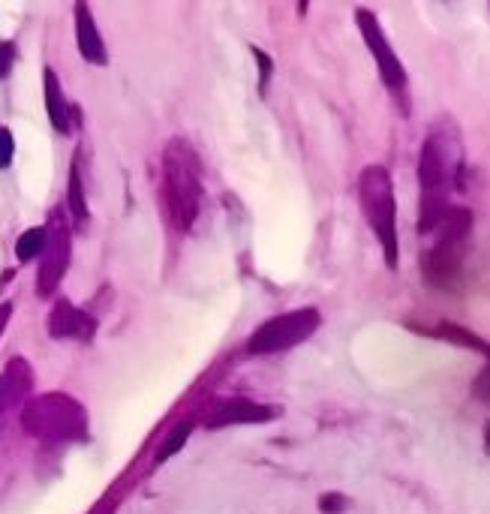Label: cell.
<instances>
[{"instance_id":"cell-1","label":"cell","mask_w":490,"mask_h":514,"mask_svg":"<svg viewBox=\"0 0 490 514\" xmlns=\"http://www.w3.org/2000/svg\"><path fill=\"white\" fill-rule=\"evenodd\" d=\"M463 172L460 130L451 118H436L418 151V235H430L454 208L451 196Z\"/></svg>"},{"instance_id":"cell-2","label":"cell","mask_w":490,"mask_h":514,"mask_svg":"<svg viewBox=\"0 0 490 514\" xmlns=\"http://www.w3.org/2000/svg\"><path fill=\"white\" fill-rule=\"evenodd\" d=\"M472 235V211L451 208L427 238V247L421 253V274L433 289H454L463 277V259L469 250Z\"/></svg>"},{"instance_id":"cell-3","label":"cell","mask_w":490,"mask_h":514,"mask_svg":"<svg viewBox=\"0 0 490 514\" xmlns=\"http://www.w3.org/2000/svg\"><path fill=\"white\" fill-rule=\"evenodd\" d=\"M163 196L172 226L190 232L202 208V166L184 139H172L163 151Z\"/></svg>"},{"instance_id":"cell-4","label":"cell","mask_w":490,"mask_h":514,"mask_svg":"<svg viewBox=\"0 0 490 514\" xmlns=\"http://www.w3.org/2000/svg\"><path fill=\"white\" fill-rule=\"evenodd\" d=\"M358 202L364 211V220L370 232L379 238L382 259L388 271H397L400 265V241H397V202H394V184L385 166H364L358 175Z\"/></svg>"},{"instance_id":"cell-5","label":"cell","mask_w":490,"mask_h":514,"mask_svg":"<svg viewBox=\"0 0 490 514\" xmlns=\"http://www.w3.org/2000/svg\"><path fill=\"white\" fill-rule=\"evenodd\" d=\"M355 22H358V31H361V40L370 52V58L376 61L379 67V79L382 85L388 88V94L394 97V103H400V112L409 115V76H406V67L403 61L397 58V52L391 49L376 13H370L367 7H358L355 10Z\"/></svg>"},{"instance_id":"cell-6","label":"cell","mask_w":490,"mask_h":514,"mask_svg":"<svg viewBox=\"0 0 490 514\" xmlns=\"http://www.w3.org/2000/svg\"><path fill=\"white\" fill-rule=\"evenodd\" d=\"M322 325V313L316 307H298L280 316H271L268 322H262L250 343L247 352L250 355H274V352H286L304 340H310Z\"/></svg>"},{"instance_id":"cell-7","label":"cell","mask_w":490,"mask_h":514,"mask_svg":"<svg viewBox=\"0 0 490 514\" xmlns=\"http://www.w3.org/2000/svg\"><path fill=\"white\" fill-rule=\"evenodd\" d=\"M22 421L40 439H70V436L85 433V415H82L79 403L64 394L37 397L25 409Z\"/></svg>"},{"instance_id":"cell-8","label":"cell","mask_w":490,"mask_h":514,"mask_svg":"<svg viewBox=\"0 0 490 514\" xmlns=\"http://www.w3.org/2000/svg\"><path fill=\"white\" fill-rule=\"evenodd\" d=\"M52 229H49V244H46V253L40 256V274H37V295L40 298H49L58 292L67 268H70V226L64 223L61 211L52 214Z\"/></svg>"},{"instance_id":"cell-9","label":"cell","mask_w":490,"mask_h":514,"mask_svg":"<svg viewBox=\"0 0 490 514\" xmlns=\"http://www.w3.org/2000/svg\"><path fill=\"white\" fill-rule=\"evenodd\" d=\"M280 415L277 406L253 403V400H223L205 415V427H232V424H265Z\"/></svg>"},{"instance_id":"cell-10","label":"cell","mask_w":490,"mask_h":514,"mask_svg":"<svg viewBox=\"0 0 490 514\" xmlns=\"http://www.w3.org/2000/svg\"><path fill=\"white\" fill-rule=\"evenodd\" d=\"M49 331H52V337H58V340H67V337L91 340L94 331H97V322H94L85 310H79L76 304H70L67 298H61V301L55 304L52 316H49Z\"/></svg>"},{"instance_id":"cell-11","label":"cell","mask_w":490,"mask_h":514,"mask_svg":"<svg viewBox=\"0 0 490 514\" xmlns=\"http://www.w3.org/2000/svg\"><path fill=\"white\" fill-rule=\"evenodd\" d=\"M76 40H79V52L88 64L106 67L109 55H106V43L100 37V28L91 16V10L85 4H76Z\"/></svg>"},{"instance_id":"cell-12","label":"cell","mask_w":490,"mask_h":514,"mask_svg":"<svg viewBox=\"0 0 490 514\" xmlns=\"http://www.w3.org/2000/svg\"><path fill=\"white\" fill-rule=\"evenodd\" d=\"M43 97H46V112H49V121L58 133H70V109H67V100H64V91H61V82L55 76V70H43Z\"/></svg>"},{"instance_id":"cell-13","label":"cell","mask_w":490,"mask_h":514,"mask_svg":"<svg viewBox=\"0 0 490 514\" xmlns=\"http://www.w3.org/2000/svg\"><path fill=\"white\" fill-rule=\"evenodd\" d=\"M31 382H34V373H31L28 361H25V358H16V361L4 370V376H0V400H4V403L19 400V397L31 388Z\"/></svg>"},{"instance_id":"cell-14","label":"cell","mask_w":490,"mask_h":514,"mask_svg":"<svg viewBox=\"0 0 490 514\" xmlns=\"http://www.w3.org/2000/svg\"><path fill=\"white\" fill-rule=\"evenodd\" d=\"M67 208H70V217L79 229L88 226V202H85V187H82V172L79 166L73 163L70 169V181H67Z\"/></svg>"},{"instance_id":"cell-15","label":"cell","mask_w":490,"mask_h":514,"mask_svg":"<svg viewBox=\"0 0 490 514\" xmlns=\"http://www.w3.org/2000/svg\"><path fill=\"white\" fill-rule=\"evenodd\" d=\"M46 244H49V229L46 226H34L28 232H22L19 244H16V259L19 262H34L46 253Z\"/></svg>"},{"instance_id":"cell-16","label":"cell","mask_w":490,"mask_h":514,"mask_svg":"<svg viewBox=\"0 0 490 514\" xmlns=\"http://www.w3.org/2000/svg\"><path fill=\"white\" fill-rule=\"evenodd\" d=\"M190 433H193V421H184V424H178L163 442H160V448H157V454H154V463H166L172 454H178L181 448H184V442L190 439Z\"/></svg>"},{"instance_id":"cell-17","label":"cell","mask_w":490,"mask_h":514,"mask_svg":"<svg viewBox=\"0 0 490 514\" xmlns=\"http://www.w3.org/2000/svg\"><path fill=\"white\" fill-rule=\"evenodd\" d=\"M472 394L484 403H490V352H487V364L481 367V373L472 382Z\"/></svg>"},{"instance_id":"cell-18","label":"cell","mask_w":490,"mask_h":514,"mask_svg":"<svg viewBox=\"0 0 490 514\" xmlns=\"http://www.w3.org/2000/svg\"><path fill=\"white\" fill-rule=\"evenodd\" d=\"M16 154V139L7 127H0V169H7Z\"/></svg>"},{"instance_id":"cell-19","label":"cell","mask_w":490,"mask_h":514,"mask_svg":"<svg viewBox=\"0 0 490 514\" xmlns=\"http://www.w3.org/2000/svg\"><path fill=\"white\" fill-rule=\"evenodd\" d=\"M16 61V46L13 43H0V79H7Z\"/></svg>"},{"instance_id":"cell-20","label":"cell","mask_w":490,"mask_h":514,"mask_svg":"<svg viewBox=\"0 0 490 514\" xmlns=\"http://www.w3.org/2000/svg\"><path fill=\"white\" fill-rule=\"evenodd\" d=\"M319 502H322L319 508H322L325 514H340V511L349 505V502H346V496H340V493H325Z\"/></svg>"},{"instance_id":"cell-21","label":"cell","mask_w":490,"mask_h":514,"mask_svg":"<svg viewBox=\"0 0 490 514\" xmlns=\"http://www.w3.org/2000/svg\"><path fill=\"white\" fill-rule=\"evenodd\" d=\"M253 55H256L259 70H262V91H265V85H268V79H271V58H268L262 49H253Z\"/></svg>"},{"instance_id":"cell-22","label":"cell","mask_w":490,"mask_h":514,"mask_svg":"<svg viewBox=\"0 0 490 514\" xmlns=\"http://www.w3.org/2000/svg\"><path fill=\"white\" fill-rule=\"evenodd\" d=\"M10 316H13V304H0V334L7 331V325H10Z\"/></svg>"},{"instance_id":"cell-23","label":"cell","mask_w":490,"mask_h":514,"mask_svg":"<svg viewBox=\"0 0 490 514\" xmlns=\"http://www.w3.org/2000/svg\"><path fill=\"white\" fill-rule=\"evenodd\" d=\"M484 442H487V448H490V421H484Z\"/></svg>"}]
</instances>
